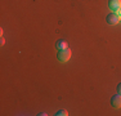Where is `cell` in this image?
<instances>
[{
  "label": "cell",
  "mask_w": 121,
  "mask_h": 116,
  "mask_svg": "<svg viewBox=\"0 0 121 116\" xmlns=\"http://www.w3.org/2000/svg\"><path fill=\"white\" fill-rule=\"evenodd\" d=\"M67 115H68L67 110H59V111H57V114H56V116H67Z\"/></svg>",
  "instance_id": "8992f818"
},
{
  "label": "cell",
  "mask_w": 121,
  "mask_h": 116,
  "mask_svg": "<svg viewBox=\"0 0 121 116\" xmlns=\"http://www.w3.org/2000/svg\"><path fill=\"white\" fill-rule=\"evenodd\" d=\"M111 106L113 108H121V94H116L111 98Z\"/></svg>",
  "instance_id": "3957f363"
},
{
  "label": "cell",
  "mask_w": 121,
  "mask_h": 116,
  "mask_svg": "<svg viewBox=\"0 0 121 116\" xmlns=\"http://www.w3.org/2000/svg\"><path fill=\"white\" fill-rule=\"evenodd\" d=\"M117 93H119V94H121V83L117 85Z\"/></svg>",
  "instance_id": "ba28073f"
},
{
  "label": "cell",
  "mask_w": 121,
  "mask_h": 116,
  "mask_svg": "<svg viewBox=\"0 0 121 116\" xmlns=\"http://www.w3.org/2000/svg\"><path fill=\"white\" fill-rule=\"evenodd\" d=\"M56 48L58 49V50L66 49V48H67V41H65V40H58V41L56 43Z\"/></svg>",
  "instance_id": "5b68a950"
},
{
  "label": "cell",
  "mask_w": 121,
  "mask_h": 116,
  "mask_svg": "<svg viewBox=\"0 0 121 116\" xmlns=\"http://www.w3.org/2000/svg\"><path fill=\"white\" fill-rule=\"evenodd\" d=\"M115 13L117 14V17H119V19H120V21H121V8H120V9H117L116 12H115Z\"/></svg>",
  "instance_id": "52a82bcc"
},
{
  "label": "cell",
  "mask_w": 121,
  "mask_h": 116,
  "mask_svg": "<svg viewBox=\"0 0 121 116\" xmlns=\"http://www.w3.org/2000/svg\"><path fill=\"white\" fill-rule=\"evenodd\" d=\"M71 56H72V52H71V49L66 48V49H62V50L58 52L57 58H58L60 62H67V61L71 58Z\"/></svg>",
  "instance_id": "6da1fadb"
},
{
  "label": "cell",
  "mask_w": 121,
  "mask_h": 116,
  "mask_svg": "<svg viewBox=\"0 0 121 116\" xmlns=\"http://www.w3.org/2000/svg\"><path fill=\"white\" fill-rule=\"evenodd\" d=\"M108 7L111 10L116 12L121 8V0H108Z\"/></svg>",
  "instance_id": "277c9868"
},
{
  "label": "cell",
  "mask_w": 121,
  "mask_h": 116,
  "mask_svg": "<svg viewBox=\"0 0 121 116\" xmlns=\"http://www.w3.org/2000/svg\"><path fill=\"white\" fill-rule=\"evenodd\" d=\"M0 44H1V45H4V44H5V40L3 39V37H1V41H0Z\"/></svg>",
  "instance_id": "9c48e42d"
},
{
  "label": "cell",
  "mask_w": 121,
  "mask_h": 116,
  "mask_svg": "<svg viewBox=\"0 0 121 116\" xmlns=\"http://www.w3.org/2000/svg\"><path fill=\"white\" fill-rule=\"evenodd\" d=\"M106 21H107L108 25H111V26H115V25H117V23L120 22V19H119V17H117V14L115 13H109L107 17H106Z\"/></svg>",
  "instance_id": "7a4b0ae2"
}]
</instances>
